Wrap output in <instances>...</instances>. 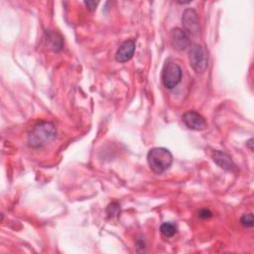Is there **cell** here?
I'll return each instance as SVG.
<instances>
[{
	"mask_svg": "<svg viewBox=\"0 0 254 254\" xmlns=\"http://www.w3.org/2000/svg\"><path fill=\"white\" fill-rule=\"evenodd\" d=\"M212 159L216 165H218L220 168H222L225 171L234 172L236 170V165L234 164L231 157L222 151H218V150L213 151Z\"/></svg>",
	"mask_w": 254,
	"mask_h": 254,
	"instance_id": "9",
	"label": "cell"
},
{
	"mask_svg": "<svg viewBox=\"0 0 254 254\" xmlns=\"http://www.w3.org/2000/svg\"><path fill=\"white\" fill-rule=\"evenodd\" d=\"M182 79V68L175 62H166L162 70V81L166 88L173 89Z\"/></svg>",
	"mask_w": 254,
	"mask_h": 254,
	"instance_id": "4",
	"label": "cell"
},
{
	"mask_svg": "<svg viewBox=\"0 0 254 254\" xmlns=\"http://www.w3.org/2000/svg\"><path fill=\"white\" fill-rule=\"evenodd\" d=\"M106 212L108 214L109 217H114V216H118L120 213V204L118 202H111L106 209Z\"/></svg>",
	"mask_w": 254,
	"mask_h": 254,
	"instance_id": "12",
	"label": "cell"
},
{
	"mask_svg": "<svg viewBox=\"0 0 254 254\" xmlns=\"http://www.w3.org/2000/svg\"><path fill=\"white\" fill-rule=\"evenodd\" d=\"M198 216L201 218H209L212 216V212L208 209H200L198 211Z\"/></svg>",
	"mask_w": 254,
	"mask_h": 254,
	"instance_id": "14",
	"label": "cell"
},
{
	"mask_svg": "<svg viewBox=\"0 0 254 254\" xmlns=\"http://www.w3.org/2000/svg\"><path fill=\"white\" fill-rule=\"evenodd\" d=\"M252 141H253L252 139H249V141L247 142V145H248V147L250 148V150H251V151L253 150V148H252Z\"/></svg>",
	"mask_w": 254,
	"mask_h": 254,
	"instance_id": "16",
	"label": "cell"
},
{
	"mask_svg": "<svg viewBox=\"0 0 254 254\" xmlns=\"http://www.w3.org/2000/svg\"><path fill=\"white\" fill-rule=\"evenodd\" d=\"M240 223L244 227H252L254 225V220H253V214L252 213H244L240 217Z\"/></svg>",
	"mask_w": 254,
	"mask_h": 254,
	"instance_id": "13",
	"label": "cell"
},
{
	"mask_svg": "<svg viewBox=\"0 0 254 254\" xmlns=\"http://www.w3.org/2000/svg\"><path fill=\"white\" fill-rule=\"evenodd\" d=\"M47 41L51 46V49L55 52H59L62 50L63 47V38L61 37L60 34H58L57 32H53V31H49L47 33Z\"/></svg>",
	"mask_w": 254,
	"mask_h": 254,
	"instance_id": "10",
	"label": "cell"
},
{
	"mask_svg": "<svg viewBox=\"0 0 254 254\" xmlns=\"http://www.w3.org/2000/svg\"><path fill=\"white\" fill-rule=\"evenodd\" d=\"M57 129L50 121H39L28 134V144L32 148H41L56 138Z\"/></svg>",
	"mask_w": 254,
	"mask_h": 254,
	"instance_id": "1",
	"label": "cell"
},
{
	"mask_svg": "<svg viewBox=\"0 0 254 254\" xmlns=\"http://www.w3.org/2000/svg\"><path fill=\"white\" fill-rule=\"evenodd\" d=\"M161 233L165 236V237H172L174 236L177 231H178V227L174 222L168 221V222H164L161 227H160Z\"/></svg>",
	"mask_w": 254,
	"mask_h": 254,
	"instance_id": "11",
	"label": "cell"
},
{
	"mask_svg": "<svg viewBox=\"0 0 254 254\" xmlns=\"http://www.w3.org/2000/svg\"><path fill=\"white\" fill-rule=\"evenodd\" d=\"M182 23L184 26V31L187 33V35L190 36H196L198 35L200 31L199 27V19L197 16V13L191 9H186L183 13L182 17Z\"/></svg>",
	"mask_w": 254,
	"mask_h": 254,
	"instance_id": "5",
	"label": "cell"
},
{
	"mask_svg": "<svg viewBox=\"0 0 254 254\" xmlns=\"http://www.w3.org/2000/svg\"><path fill=\"white\" fill-rule=\"evenodd\" d=\"M84 4H85V6L87 7V9L89 11H94L96 9V6H97L98 2H95V1H84Z\"/></svg>",
	"mask_w": 254,
	"mask_h": 254,
	"instance_id": "15",
	"label": "cell"
},
{
	"mask_svg": "<svg viewBox=\"0 0 254 254\" xmlns=\"http://www.w3.org/2000/svg\"><path fill=\"white\" fill-rule=\"evenodd\" d=\"M182 119L186 126L191 130L200 131L206 128V122L204 118L194 110L185 112L182 116Z\"/></svg>",
	"mask_w": 254,
	"mask_h": 254,
	"instance_id": "6",
	"label": "cell"
},
{
	"mask_svg": "<svg viewBox=\"0 0 254 254\" xmlns=\"http://www.w3.org/2000/svg\"><path fill=\"white\" fill-rule=\"evenodd\" d=\"M136 49V40L129 39L125 42H123L115 55V59L119 63H126L128 62L134 55Z\"/></svg>",
	"mask_w": 254,
	"mask_h": 254,
	"instance_id": "8",
	"label": "cell"
},
{
	"mask_svg": "<svg viewBox=\"0 0 254 254\" xmlns=\"http://www.w3.org/2000/svg\"><path fill=\"white\" fill-rule=\"evenodd\" d=\"M147 162L154 173L162 174L172 166L173 155L166 148L155 147L148 152Z\"/></svg>",
	"mask_w": 254,
	"mask_h": 254,
	"instance_id": "2",
	"label": "cell"
},
{
	"mask_svg": "<svg viewBox=\"0 0 254 254\" xmlns=\"http://www.w3.org/2000/svg\"><path fill=\"white\" fill-rule=\"evenodd\" d=\"M170 40H171L172 46L176 50H179V51L186 50L187 48H189L190 46L189 36L181 28H174L171 30Z\"/></svg>",
	"mask_w": 254,
	"mask_h": 254,
	"instance_id": "7",
	"label": "cell"
},
{
	"mask_svg": "<svg viewBox=\"0 0 254 254\" xmlns=\"http://www.w3.org/2000/svg\"><path fill=\"white\" fill-rule=\"evenodd\" d=\"M190 64L192 69L197 73L205 71L208 63V57L206 51L198 44H192L189 52Z\"/></svg>",
	"mask_w": 254,
	"mask_h": 254,
	"instance_id": "3",
	"label": "cell"
}]
</instances>
